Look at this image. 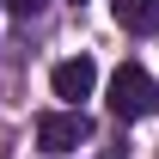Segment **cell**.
I'll return each instance as SVG.
<instances>
[{
  "mask_svg": "<svg viewBox=\"0 0 159 159\" xmlns=\"http://www.w3.org/2000/svg\"><path fill=\"white\" fill-rule=\"evenodd\" d=\"M159 104V86H153V74L147 67H116L110 74V116H122V122H135V116H147Z\"/></svg>",
  "mask_w": 159,
  "mask_h": 159,
  "instance_id": "6da1fadb",
  "label": "cell"
},
{
  "mask_svg": "<svg viewBox=\"0 0 159 159\" xmlns=\"http://www.w3.org/2000/svg\"><path fill=\"white\" fill-rule=\"evenodd\" d=\"M86 135H92L86 110H49V116H37V147L43 153H74Z\"/></svg>",
  "mask_w": 159,
  "mask_h": 159,
  "instance_id": "7a4b0ae2",
  "label": "cell"
},
{
  "mask_svg": "<svg viewBox=\"0 0 159 159\" xmlns=\"http://www.w3.org/2000/svg\"><path fill=\"white\" fill-rule=\"evenodd\" d=\"M49 86H55V98H67V104L92 98V86H98V67H92V55H74V61H55V74H49Z\"/></svg>",
  "mask_w": 159,
  "mask_h": 159,
  "instance_id": "3957f363",
  "label": "cell"
},
{
  "mask_svg": "<svg viewBox=\"0 0 159 159\" xmlns=\"http://www.w3.org/2000/svg\"><path fill=\"white\" fill-rule=\"evenodd\" d=\"M110 12H116L122 31H135V37H159V0H116Z\"/></svg>",
  "mask_w": 159,
  "mask_h": 159,
  "instance_id": "277c9868",
  "label": "cell"
},
{
  "mask_svg": "<svg viewBox=\"0 0 159 159\" xmlns=\"http://www.w3.org/2000/svg\"><path fill=\"white\" fill-rule=\"evenodd\" d=\"M0 6H6L12 19H37V12H43V6H49V0H0Z\"/></svg>",
  "mask_w": 159,
  "mask_h": 159,
  "instance_id": "5b68a950",
  "label": "cell"
}]
</instances>
